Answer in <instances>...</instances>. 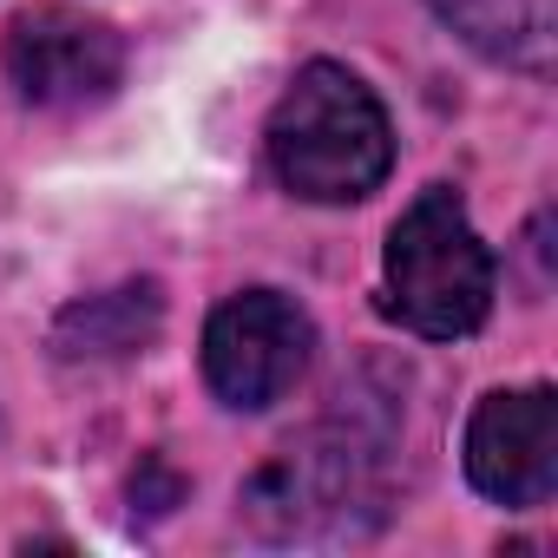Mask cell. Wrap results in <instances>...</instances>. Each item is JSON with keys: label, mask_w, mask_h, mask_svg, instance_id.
<instances>
[{"label": "cell", "mask_w": 558, "mask_h": 558, "mask_svg": "<svg viewBox=\"0 0 558 558\" xmlns=\"http://www.w3.org/2000/svg\"><path fill=\"white\" fill-rule=\"evenodd\" d=\"M466 480L499 506H545L558 486L551 388H499L466 421Z\"/></svg>", "instance_id": "cell-6"}, {"label": "cell", "mask_w": 558, "mask_h": 558, "mask_svg": "<svg viewBox=\"0 0 558 558\" xmlns=\"http://www.w3.org/2000/svg\"><path fill=\"white\" fill-rule=\"evenodd\" d=\"M316 329L310 316L276 296V290H243L230 303H217V316L204 323V381L223 408H276L310 368Z\"/></svg>", "instance_id": "cell-4"}, {"label": "cell", "mask_w": 558, "mask_h": 558, "mask_svg": "<svg viewBox=\"0 0 558 558\" xmlns=\"http://www.w3.org/2000/svg\"><path fill=\"white\" fill-rule=\"evenodd\" d=\"M158 316H165V303H158V290L151 283H125V290H106V296H86V303H73L66 316H60V329H53V349L66 355V362H99V355H132V349H145L151 336H158Z\"/></svg>", "instance_id": "cell-8"}, {"label": "cell", "mask_w": 558, "mask_h": 558, "mask_svg": "<svg viewBox=\"0 0 558 558\" xmlns=\"http://www.w3.org/2000/svg\"><path fill=\"white\" fill-rule=\"evenodd\" d=\"M381 310L434 342L473 336L493 310V250L473 236L466 204L434 184L388 230V296Z\"/></svg>", "instance_id": "cell-3"}, {"label": "cell", "mask_w": 558, "mask_h": 558, "mask_svg": "<svg viewBox=\"0 0 558 558\" xmlns=\"http://www.w3.org/2000/svg\"><path fill=\"white\" fill-rule=\"evenodd\" d=\"M269 165L283 178V191L310 204L368 197L395 165V132L381 99L362 86V73L336 60L303 66L269 112Z\"/></svg>", "instance_id": "cell-2"}, {"label": "cell", "mask_w": 558, "mask_h": 558, "mask_svg": "<svg viewBox=\"0 0 558 558\" xmlns=\"http://www.w3.org/2000/svg\"><path fill=\"white\" fill-rule=\"evenodd\" d=\"M434 14L486 60L545 73L558 47V0H434Z\"/></svg>", "instance_id": "cell-7"}, {"label": "cell", "mask_w": 558, "mask_h": 558, "mask_svg": "<svg viewBox=\"0 0 558 558\" xmlns=\"http://www.w3.org/2000/svg\"><path fill=\"white\" fill-rule=\"evenodd\" d=\"M8 80L40 112H86L119 93L125 40L80 8H34L8 27Z\"/></svg>", "instance_id": "cell-5"}, {"label": "cell", "mask_w": 558, "mask_h": 558, "mask_svg": "<svg viewBox=\"0 0 558 558\" xmlns=\"http://www.w3.org/2000/svg\"><path fill=\"white\" fill-rule=\"evenodd\" d=\"M381 499H388V440L355 421H329L256 466V480L243 486V519L276 545H323L381 525L388 512Z\"/></svg>", "instance_id": "cell-1"}]
</instances>
